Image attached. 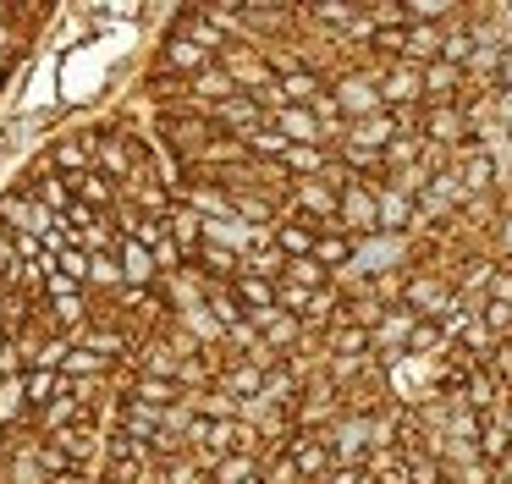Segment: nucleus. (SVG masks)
I'll return each mask as SVG.
<instances>
[{
  "label": "nucleus",
  "mask_w": 512,
  "mask_h": 484,
  "mask_svg": "<svg viewBox=\"0 0 512 484\" xmlns=\"http://www.w3.org/2000/svg\"><path fill=\"white\" fill-rule=\"evenodd\" d=\"M336 226L347 237H375L380 231V198H375V182H347L342 187V209H336Z\"/></svg>",
  "instance_id": "7"
},
{
  "label": "nucleus",
  "mask_w": 512,
  "mask_h": 484,
  "mask_svg": "<svg viewBox=\"0 0 512 484\" xmlns=\"http://www.w3.org/2000/svg\"><path fill=\"white\" fill-rule=\"evenodd\" d=\"M12 341H17V330H12V319H0V352L12 347Z\"/></svg>",
  "instance_id": "27"
},
{
  "label": "nucleus",
  "mask_w": 512,
  "mask_h": 484,
  "mask_svg": "<svg viewBox=\"0 0 512 484\" xmlns=\"http://www.w3.org/2000/svg\"><path fill=\"white\" fill-rule=\"evenodd\" d=\"M281 281H298V286H309V292H320V286H331V270H325V264H314V259H292Z\"/></svg>",
  "instance_id": "25"
},
{
  "label": "nucleus",
  "mask_w": 512,
  "mask_h": 484,
  "mask_svg": "<svg viewBox=\"0 0 512 484\" xmlns=\"http://www.w3.org/2000/svg\"><path fill=\"white\" fill-rule=\"evenodd\" d=\"M265 473V457H248V451H226L210 462V484H248Z\"/></svg>",
  "instance_id": "22"
},
{
  "label": "nucleus",
  "mask_w": 512,
  "mask_h": 484,
  "mask_svg": "<svg viewBox=\"0 0 512 484\" xmlns=\"http://www.w3.org/2000/svg\"><path fill=\"white\" fill-rule=\"evenodd\" d=\"M56 396H61V369H28V407L34 413H45Z\"/></svg>",
  "instance_id": "24"
},
{
  "label": "nucleus",
  "mask_w": 512,
  "mask_h": 484,
  "mask_svg": "<svg viewBox=\"0 0 512 484\" xmlns=\"http://www.w3.org/2000/svg\"><path fill=\"white\" fill-rule=\"evenodd\" d=\"M210 116H215V127H221L226 138H254V132L270 121V110L259 105L254 94H237V99H226V105H215Z\"/></svg>",
  "instance_id": "10"
},
{
  "label": "nucleus",
  "mask_w": 512,
  "mask_h": 484,
  "mask_svg": "<svg viewBox=\"0 0 512 484\" xmlns=\"http://www.w3.org/2000/svg\"><path fill=\"white\" fill-rule=\"evenodd\" d=\"M122 396H127V402H149V407H177V402H188L182 380H155V374H127V380H122Z\"/></svg>",
  "instance_id": "16"
},
{
  "label": "nucleus",
  "mask_w": 512,
  "mask_h": 484,
  "mask_svg": "<svg viewBox=\"0 0 512 484\" xmlns=\"http://www.w3.org/2000/svg\"><path fill=\"white\" fill-rule=\"evenodd\" d=\"M149 127H155V143H160V154H166V165H177L182 176H188V165L199 160V154L210 149L215 138H221L215 116H210L204 105H193V99H177V105H160Z\"/></svg>",
  "instance_id": "1"
},
{
  "label": "nucleus",
  "mask_w": 512,
  "mask_h": 484,
  "mask_svg": "<svg viewBox=\"0 0 512 484\" xmlns=\"http://www.w3.org/2000/svg\"><path fill=\"white\" fill-rule=\"evenodd\" d=\"M331 94L342 99L347 121H369V116H380V110H386V99H380V83H375V72H369V66L336 72V77H331Z\"/></svg>",
  "instance_id": "5"
},
{
  "label": "nucleus",
  "mask_w": 512,
  "mask_h": 484,
  "mask_svg": "<svg viewBox=\"0 0 512 484\" xmlns=\"http://www.w3.org/2000/svg\"><path fill=\"white\" fill-rule=\"evenodd\" d=\"M369 22L375 28H408V6H397V0H375V6H364Z\"/></svg>",
  "instance_id": "26"
},
{
  "label": "nucleus",
  "mask_w": 512,
  "mask_h": 484,
  "mask_svg": "<svg viewBox=\"0 0 512 484\" xmlns=\"http://www.w3.org/2000/svg\"><path fill=\"white\" fill-rule=\"evenodd\" d=\"M270 127L287 143H325V132H320V121H314L309 105H281L276 116H270ZM325 149H331V143H325Z\"/></svg>",
  "instance_id": "18"
},
{
  "label": "nucleus",
  "mask_w": 512,
  "mask_h": 484,
  "mask_svg": "<svg viewBox=\"0 0 512 484\" xmlns=\"http://www.w3.org/2000/svg\"><path fill=\"white\" fill-rule=\"evenodd\" d=\"M358 253V237H347L342 226H320V242H314V264H325V270H347Z\"/></svg>",
  "instance_id": "21"
},
{
  "label": "nucleus",
  "mask_w": 512,
  "mask_h": 484,
  "mask_svg": "<svg viewBox=\"0 0 512 484\" xmlns=\"http://www.w3.org/2000/svg\"><path fill=\"white\" fill-rule=\"evenodd\" d=\"M182 363L188 358H182L166 336H144L133 352V374H155V380H182Z\"/></svg>",
  "instance_id": "12"
},
{
  "label": "nucleus",
  "mask_w": 512,
  "mask_h": 484,
  "mask_svg": "<svg viewBox=\"0 0 512 484\" xmlns=\"http://www.w3.org/2000/svg\"><path fill=\"white\" fill-rule=\"evenodd\" d=\"M232 292L243 303V314H270L276 308V281H265V275H237Z\"/></svg>",
  "instance_id": "23"
},
{
  "label": "nucleus",
  "mask_w": 512,
  "mask_h": 484,
  "mask_svg": "<svg viewBox=\"0 0 512 484\" xmlns=\"http://www.w3.org/2000/svg\"><path fill=\"white\" fill-rule=\"evenodd\" d=\"M265 380H270V369H259L254 358H232V363L221 369V380H215V385L248 402V396H265Z\"/></svg>",
  "instance_id": "20"
},
{
  "label": "nucleus",
  "mask_w": 512,
  "mask_h": 484,
  "mask_svg": "<svg viewBox=\"0 0 512 484\" xmlns=\"http://www.w3.org/2000/svg\"><path fill=\"white\" fill-rule=\"evenodd\" d=\"M221 66L232 72V83L243 88V94H265V88H276V72H270V61H265V44H254V39H232L221 50Z\"/></svg>",
  "instance_id": "3"
},
{
  "label": "nucleus",
  "mask_w": 512,
  "mask_h": 484,
  "mask_svg": "<svg viewBox=\"0 0 512 484\" xmlns=\"http://www.w3.org/2000/svg\"><path fill=\"white\" fill-rule=\"evenodd\" d=\"M402 303H408L419 319H446V308L457 303V286H452V275H441V270H408Z\"/></svg>",
  "instance_id": "6"
},
{
  "label": "nucleus",
  "mask_w": 512,
  "mask_h": 484,
  "mask_svg": "<svg viewBox=\"0 0 512 484\" xmlns=\"http://www.w3.org/2000/svg\"><path fill=\"white\" fill-rule=\"evenodd\" d=\"M237 94H243V88L232 83V72H226L221 61H210L199 77H188V99H193V105H204V110L226 105V99H237Z\"/></svg>",
  "instance_id": "15"
},
{
  "label": "nucleus",
  "mask_w": 512,
  "mask_h": 484,
  "mask_svg": "<svg viewBox=\"0 0 512 484\" xmlns=\"http://www.w3.org/2000/svg\"><path fill=\"white\" fill-rule=\"evenodd\" d=\"M23 187H28V193H34L39 204L50 209V215H67V209L78 204V187H72V176H56V171H34Z\"/></svg>",
  "instance_id": "17"
},
{
  "label": "nucleus",
  "mask_w": 512,
  "mask_h": 484,
  "mask_svg": "<svg viewBox=\"0 0 512 484\" xmlns=\"http://www.w3.org/2000/svg\"><path fill=\"white\" fill-rule=\"evenodd\" d=\"M314 242H320V220L298 215V209H287V215L276 220V248L287 253V259H314Z\"/></svg>",
  "instance_id": "13"
},
{
  "label": "nucleus",
  "mask_w": 512,
  "mask_h": 484,
  "mask_svg": "<svg viewBox=\"0 0 512 484\" xmlns=\"http://www.w3.org/2000/svg\"><path fill=\"white\" fill-rule=\"evenodd\" d=\"M94 149H100V138H94V132H78V138H56V149L45 154V165H39V171L83 176V171H94Z\"/></svg>",
  "instance_id": "11"
},
{
  "label": "nucleus",
  "mask_w": 512,
  "mask_h": 484,
  "mask_svg": "<svg viewBox=\"0 0 512 484\" xmlns=\"http://www.w3.org/2000/svg\"><path fill=\"white\" fill-rule=\"evenodd\" d=\"M413 330H419V314H413L408 303L391 308V314L375 325V358H397V352H408Z\"/></svg>",
  "instance_id": "14"
},
{
  "label": "nucleus",
  "mask_w": 512,
  "mask_h": 484,
  "mask_svg": "<svg viewBox=\"0 0 512 484\" xmlns=\"http://www.w3.org/2000/svg\"><path fill=\"white\" fill-rule=\"evenodd\" d=\"M177 204L199 209L204 220L232 215V193H226V187H215V182H182V187H177Z\"/></svg>",
  "instance_id": "19"
},
{
  "label": "nucleus",
  "mask_w": 512,
  "mask_h": 484,
  "mask_svg": "<svg viewBox=\"0 0 512 484\" xmlns=\"http://www.w3.org/2000/svg\"><path fill=\"white\" fill-rule=\"evenodd\" d=\"M369 72H375V83H380L386 110H424V66H413V61H375Z\"/></svg>",
  "instance_id": "2"
},
{
  "label": "nucleus",
  "mask_w": 512,
  "mask_h": 484,
  "mask_svg": "<svg viewBox=\"0 0 512 484\" xmlns=\"http://www.w3.org/2000/svg\"><path fill=\"white\" fill-rule=\"evenodd\" d=\"M0 226L17 231V237H23V231L28 237H50V231L61 226V215H50L28 187H12V193H0Z\"/></svg>",
  "instance_id": "4"
},
{
  "label": "nucleus",
  "mask_w": 512,
  "mask_h": 484,
  "mask_svg": "<svg viewBox=\"0 0 512 484\" xmlns=\"http://www.w3.org/2000/svg\"><path fill=\"white\" fill-rule=\"evenodd\" d=\"M210 61H221V55H210L204 44H193V39H171V33L160 39V50H155V66H160V72H171V77H182V83L199 77Z\"/></svg>",
  "instance_id": "9"
},
{
  "label": "nucleus",
  "mask_w": 512,
  "mask_h": 484,
  "mask_svg": "<svg viewBox=\"0 0 512 484\" xmlns=\"http://www.w3.org/2000/svg\"><path fill=\"white\" fill-rule=\"evenodd\" d=\"M287 451H292V462L303 468V479H309V484H325V479L336 473V457H331V440H325V429H292Z\"/></svg>",
  "instance_id": "8"
}]
</instances>
